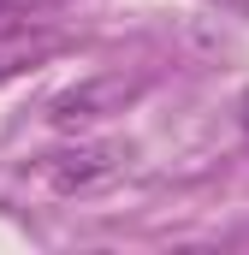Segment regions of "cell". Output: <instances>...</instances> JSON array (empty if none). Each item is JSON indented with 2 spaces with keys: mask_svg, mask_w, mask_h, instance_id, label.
Segmentation results:
<instances>
[{
  "mask_svg": "<svg viewBox=\"0 0 249 255\" xmlns=\"http://www.w3.org/2000/svg\"><path fill=\"white\" fill-rule=\"evenodd\" d=\"M220 6H244V12H249V0H220Z\"/></svg>",
  "mask_w": 249,
  "mask_h": 255,
  "instance_id": "277c9868",
  "label": "cell"
},
{
  "mask_svg": "<svg viewBox=\"0 0 249 255\" xmlns=\"http://www.w3.org/2000/svg\"><path fill=\"white\" fill-rule=\"evenodd\" d=\"M65 0H0V36H12V30H24V24H36L42 12H54Z\"/></svg>",
  "mask_w": 249,
  "mask_h": 255,
  "instance_id": "3957f363",
  "label": "cell"
},
{
  "mask_svg": "<svg viewBox=\"0 0 249 255\" xmlns=\"http://www.w3.org/2000/svg\"><path fill=\"white\" fill-rule=\"evenodd\" d=\"M119 166H124V148L83 142V148H60V154H48V160H42V178H48L60 196H71V190H95V184H107Z\"/></svg>",
  "mask_w": 249,
  "mask_h": 255,
  "instance_id": "6da1fadb",
  "label": "cell"
},
{
  "mask_svg": "<svg viewBox=\"0 0 249 255\" xmlns=\"http://www.w3.org/2000/svg\"><path fill=\"white\" fill-rule=\"evenodd\" d=\"M130 95H136V83H124V77H101V83L65 89L60 101H54V125H89L101 113H124Z\"/></svg>",
  "mask_w": 249,
  "mask_h": 255,
  "instance_id": "7a4b0ae2",
  "label": "cell"
}]
</instances>
